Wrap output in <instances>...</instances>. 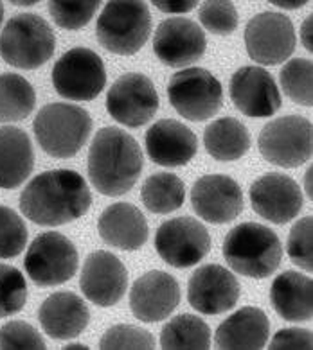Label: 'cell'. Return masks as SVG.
Masks as SVG:
<instances>
[{
	"label": "cell",
	"instance_id": "obj_1",
	"mask_svg": "<svg viewBox=\"0 0 313 350\" xmlns=\"http://www.w3.org/2000/svg\"><path fill=\"white\" fill-rule=\"evenodd\" d=\"M92 205L87 180L73 169H53L34 176L20 194V211L42 226L67 225Z\"/></svg>",
	"mask_w": 313,
	"mask_h": 350
},
{
	"label": "cell",
	"instance_id": "obj_2",
	"mask_svg": "<svg viewBox=\"0 0 313 350\" xmlns=\"http://www.w3.org/2000/svg\"><path fill=\"white\" fill-rule=\"evenodd\" d=\"M139 142L121 128L106 126L97 131L88 149V178L105 196H123L142 173Z\"/></svg>",
	"mask_w": 313,
	"mask_h": 350
},
{
	"label": "cell",
	"instance_id": "obj_3",
	"mask_svg": "<svg viewBox=\"0 0 313 350\" xmlns=\"http://www.w3.org/2000/svg\"><path fill=\"white\" fill-rule=\"evenodd\" d=\"M223 257L236 273L266 278L279 268L283 246L272 228L260 223H241L223 241Z\"/></svg>",
	"mask_w": 313,
	"mask_h": 350
},
{
	"label": "cell",
	"instance_id": "obj_4",
	"mask_svg": "<svg viewBox=\"0 0 313 350\" xmlns=\"http://www.w3.org/2000/svg\"><path fill=\"white\" fill-rule=\"evenodd\" d=\"M34 137L40 148L54 159H73L87 144L92 131V117L82 106L51 103L36 113Z\"/></svg>",
	"mask_w": 313,
	"mask_h": 350
},
{
	"label": "cell",
	"instance_id": "obj_5",
	"mask_svg": "<svg viewBox=\"0 0 313 350\" xmlns=\"http://www.w3.org/2000/svg\"><path fill=\"white\" fill-rule=\"evenodd\" d=\"M56 36L40 15L20 13L10 18L0 34V56L8 65L34 70L53 58Z\"/></svg>",
	"mask_w": 313,
	"mask_h": 350
},
{
	"label": "cell",
	"instance_id": "obj_6",
	"mask_svg": "<svg viewBox=\"0 0 313 350\" xmlns=\"http://www.w3.org/2000/svg\"><path fill=\"white\" fill-rule=\"evenodd\" d=\"M151 33L149 8L139 0H112L97 18L99 44L119 56L139 53Z\"/></svg>",
	"mask_w": 313,
	"mask_h": 350
},
{
	"label": "cell",
	"instance_id": "obj_7",
	"mask_svg": "<svg viewBox=\"0 0 313 350\" xmlns=\"http://www.w3.org/2000/svg\"><path fill=\"white\" fill-rule=\"evenodd\" d=\"M258 146L266 162L284 169L299 167L312 159L313 126L301 116L270 120L261 130Z\"/></svg>",
	"mask_w": 313,
	"mask_h": 350
},
{
	"label": "cell",
	"instance_id": "obj_8",
	"mask_svg": "<svg viewBox=\"0 0 313 350\" xmlns=\"http://www.w3.org/2000/svg\"><path fill=\"white\" fill-rule=\"evenodd\" d=\"M169 103L180 116L200 122L214 117L223 105L222 83L202 67H188L171 76Z\"/></svg>",
	"mask_w": 313,
	"mask_h": 350
},
{
	"label": "cell",
	"instance_id": "obj_9",
	"mask_svg": "<svg viewBox=\"0 0 313 350\" xmlns=\"http://www.w3.org/2000/svg\"><path fill=\"white\" fill-rule=\"evenodd\" d=\"M79 255L73 241L58 232H44L27 248L24 266L36 286L53 288L76 275Z\"/></svg>",
	"mask_w": 313,
	"mask_h": 350
},
{
	"label": "cell",
	"instance_id": "obj_10",
	"mask_svg": "<svg viewBox=\"0 0 313 350\" xmlns=\"http://www.w3.org/2000/svg\"><path fill=\"white\" fill-rule=\"evenodd\" d=\"M53 85L65 99L92 101L106 85L105 63L90 49H71L54 63Z\"/></svg>",
	"mask_w": 313,
	"mask_h": 350
},
{
	"label": "cell",
	"instance_id": "obj_11",
	"mask_svg": "<svg viewBox=\"0 0 313 350\" xmlns=\"http://www.w3.org/2000/svg\"><path fill=\"white\" fill-rule=\"evenodd\" d=\"M155 250L173 268H191L209 254L211 235L198 219L180 216L168 219L155 234Z\"/></svg>",
	"mask_w": 313,
	"mask_h": 350
},
{
	"label": "cell",
	"instance_id": "obj_12",
	"mask_svg": "<svg viewBox=\"0 0 313 350\" xmlns=\"http://www.w3.org/2000/svg\"><path fill=\"white\" fill-rule=\"evenodd\" d=\"M159 94L149 77L139 72L121 76L106 94V110L112 119L128 128H140L159 110Z\"/></svg>",
	"mask_w": 313,
	"mask_h": 350
},
{
	"label": "cell",
	"instance_id": "obj_13",
	"mask_svg": "<svg viewBox=\"0 0 313 350\" xmlns=\"http://www.w3.org/2000/svg\"><path fill=\"white\" fill-rule=\"evenodd\" d=\"M247 53L260 65H279L294 54V22L281 13L265 11L251 18L245 29Z\"/></svg>",
	"mask_w": 313,
	"mask_h": 350
},
{
	"label": "cell",
	"instance_id": "obj_14",
	"mask_svg": "<svg viewBox=\"0 0 313 350\" xmlns=\"http://www.w3.org/2000/svg\"><path fill=\"white\" fill-rule=\"evenodd\" d=\"M208 40L202 27L189 18H168L153 34V53L168 67L188 68L203 58Z\"/></svg>",
	"mask_w": 313,
	"mask_h": 350
},
{
	"label": "cell",
	"instance_id": "obj_15",
	"mask_svg": "<svg viewBox=\"0 0 313 350\" xmlns=\"http://www.w3.org/2000/svg\"><path fill=\"white\" fill-rule=\"evenodd\" d=\"M251 203L263 219L284 225L303 211L304 196L294 178L283 173H266L252 183Z\"/></svg>",
	"mask_w": 313,
	"mask_h": 350
},
{
	"label": "cell",
	"instance_id": "obj_16",
	"mask_svg": "<svg viewBox=\"0 0 313 350\" xmlns=\"http://www.w3.org/2000/svg\"><path fill=\"white\" fill-rule=\"evenodd\" d=\"M188 300L202 314H222L240 300V282L220 264H205L189 278Z\"/></svg>",
	"mask_w": 313,
	"mask_h": 350
},
{
	"label": "cell",
	"instance_id": "obj_17",
	"mask_svg": "<svg viewBox=\"0 0 313 350\" xmlns=\"http://www.w3.org/2000/svg\"><path fill=\"white\" fill-rule=\"evenodd\" d=\"M79 288L83 295L99 307H112L123 300L128 289L125 264L110 252H92L83 264Z\"/></svg>",
	"mask_w": 313,
	"mask_h": 350
},
{
	"label": "cell",
	"instance_id": "obj_18",
	"mask_svg": "<svg viewBox=\"0 0 313 350\" xmlns=\"http://www.w3.org/2000/svg\"><path fill=\"white\" fill-rule=\"evenodd\" d=\"M191 205L198 216L212 225H225L243 211V192L236 180L225 174L198 178L191 189Z\"/></svg>",
	"mask_w": 313,
	"mask_h": 350
},
{
	"label": "cell",
	"instance_id": "obj_19",
	"mask_svg": "<svg viewBox=\"0 0 313 350\" xmlns=\"http://www.w3.org/2000/svg\"><path fill=\"white\" fill-rule=\"evenodd\" d=\"M231 99L238 110L252 119H266L279 110V88L265 68L241 67L231 77Z\"/></svg>",
	"mask_w": 313,
	"mask_h": 350
},
{
	"label": "cell",
	"instance_id": "obj_20",
	"mask_svg": "<svg viewBox=\"0 0 313 350\" xmlns=\"http://www.w3.org/2000/svg\"><path fill=\"white\" fill-rule=\"evenodd\" d=\"M180 302V286L177 278L166 271H148L132 286L130 307L134 317L145 323L162 321L177 309Z\"/></svg>",
	"mask_w": 313,
	"mask_h": 350
},
{
	"label": "cell",
	"instance_id": "obj_21",
	"mask_svg": "<svg viewBox=\"0 0 313 350\" xmlns=\"http://www.w3.org/2000/svg\"><path fill=\"white\" fill-rule=\"evenodd\" d=\"M197 151V135L179 120H157L146 131V153L151 162L159 165L164 167L186 165L195 159Z\"/></svg>",
	"mask_w": 313,
	"mask_h": 350
},
{
	"label": "cell",
	"instance_id": "obj_22",
	"mask_svg": "<svg viewBox=\"0 0 313 350\" xmlns=\"http://www.w3.org/2000/svg\"><path fill=\"white\" fill-rule=\"evenodd\" d=\"M40 325L53 340H73L88 325L90 312L82 297L71 291L53 293L38 309Z\"/></svg>",
	"mask_w": 313,
	"mask_h": 350
},
{
	"label": "cell",
	"instance_id": "obj_23",
	"mask_svg": "<svg viewBox=\"0 0 313 350\" xmlns=\"http://www.w3.org/2000/svg\"><path fill=\"white\" fill-rule=\"evenodd\" d=\"M97 232L106 245L134 252L148 241V223L145 214L132 203H114L106 206L97 219Z\"/></svg>",
	"mask_w": 313,
	"mask_h": 350
},
{
	"label": "cell",
	"instance_id": "obj_24",
	"mask_svg": "<svg viewBox=\"0 0 313 350\" xmlns=\"http://www.w3.org/2000/svg\"><path fill=\"white\" fill-rule=\"evenodd\" d=\"M270 321L258 307H243L216 329L218 349H263L268 341Z\"/></svg>",
	"mask_w": 313,
	"mask_h": 350
},
{
	"label": "cell",
	"instance_id": "obj_25",
	"mask_svg": "<svg viewBox=\"0 0 313 350\" xmlns=\"http://www.w3.org/2000/svg\"><path fill=\"white\" fill-rule=\"evenodd\" d=\"M34 169V151L29 135L22 128L0 126V189H15Z\"/></svg>",
	"mask_w": 313,
	"mask_h": 350
},
{
	"label": "cell",
	"instance_id": "obj_26",
	"mask_svg": "<svg viewBox=\"0 0 313 350\" xmlns=\"http://www.w3.org/2000/svg\"><path fill=\"white\" fill-rule=\"evenodd\" d=\"M270 302L283 320L310 321L313 314L312 278L299 271H284L272 282Z\"/></svg>",
	"mask_w": 313,
	"mask_h": 350
},
{
	"label": "cell",
	"instance_id": "obj_27",
	"mask_svg": "<svg viewBox=\"0 0 313 350\" xmlns=\"http://www.w3.org/2000/svg\"><path fill=\"white\" fill-rule=\"evenodd\" d=\"M205 151L218 162L240 160L251 148V133L243 122L232 117L212 120L203 131Z\"/></svg>",
	"mask_w": 313,
	"mask_h": 350
},
{
	"label": "cell",
	"instance_id": "obj_28",
	"mask_svg": "<svg viewBox=\"0 0 313 350\" xmlns=\"http://www.w3.org/2000/svg\"><path fill=\"white\" fill-rule=\"evenodd\" d=\"M142 203L153 214H171L179 211L186 200L184 182L173 173H155L146 178L142 191Z\"/></svg>",
	"mask_w": 313,
	"mask_h": 350
},
{
	"label": "cell",
	"instance_id": "obj_29",
	"mask_svg": "<svg viewBox=\"0 0 313 350\" xmlns=\"http://www.w3.org/2000/svg\"><path fill=\"white\" fill-rule=\"evenodd\" d=\"M36 105L34 88L18 74H0V122H16L29 117Z\"/></svg>",
	"mask_w": 313,
	"mask_h": 350
},
{
	"label": "cell",
	"instance_id": "obj_30",
	"mask_svg": "<svg viewBox=\"0 0 313 350\" xmlns=\"http://www.w3.org/2000/svg\"><path fill=\"white\" fill-rule=\"evenodd\" d=\"M160 347L205 350L211 347V329L202 318L193 314H179L162 327Z\"/></svg>",
	"mask_w": 313,
	"mask_h": 350
},
{
	"label": "cell",
	"instance_id": "obj_31",
	"mask_svg": "<svg viewBox=\"0 0 313 350\" xmlns=\"http://www.w3.org/2000/svg\"><path fill=\"white\" fill-rule=\"evenodd\" d=\"M313 63L312 59L294 58L281 68L279 81L284 94L294 103L310 108L313 103Z\"/></svg>",
	"mask_w": 313,
	"mask_h": 350
},
{
	"label": "cell",
	"instance_id": "obj_32",
	"mask_svg": "<svg viewBox=\"0 0 313 350\" xmlns=\"http://www.w3.org/2000/svg\"><path fill=\"white\" fill-rule=\"evenodd\" d=\"M27 300V284L18 269L0 264V318L22 311Z\"/></svg>",
	"mask_w": 313,
	"mask_h": 350
},
{
	"label": "cell",
	"instance_id": "obj_33",
	"mask_svg": "<svg viewBox=\"0 0 313 350\" xmlns=\"http://www.w3.org/2000/svg\"><path fill=\"white\" fill-rule=\"evenodd\" d=\"M97 0H79V2H67V0H53L49 2V13L53 16L54 24L62 29L76 31L82 29L94 18L99 10Z\"/></svg>",
	"mask_w": 313,
	"mask_h": 350
},
{
	"label": "cell",
	"instance_id": "obj_34",
	"mask_svg": "<svg viewBox=\"0 0 313 350\" xmlns=\"http://www.w3.org/2000/svg\"><path fill=\"white\" fill-rule=\"evenodd\" d=\"M27 226L10 206L0 205V259H11L24 252Z\"/></svg>",
	"mask_w": 313,
	"mask_h": 350
},
{
	"label": "cell",
	"instance_id": "obj_35",
	"mask_svg": "<svg viewBox=\"0 0 313 350\" xmlns=\"http://www.w3.org/2000/svg\"><path fill=\"white\" fill-rule=\"evenodd\" d=\"M200 22L208 31L220 36L231 34L238 27V11L232 2L227 0H209L203 2L198 11Z\"/></svg>",
	"mask_w": 313,
	"mask_h": 350
},
{
	"label": "cell",
	"instance_id": "obj_36",
	"mask_svg": "<svg viewBox=\"0 0 313 350\" xmlns=\"http://www.w3.org/2000/svg\"><path fill=\"white\" fill-rule=\"evenodd\" d=\"M313 221L306 216L299 219L288 235V257L295 266H299L304 271L313 269Z\"/></svg>",
	"mask_w": 313,
	"mask_h": 350
},
{
	"label": "cell",
	"instance_id": "obj_37",
	"mask_svg": "<svg viewBox=\"0 0 313 350\" xmlns=\"http://www.w3.org/2000/svg\"><path fill=\"white\" fill-rule=\"evenodd\" d=\"M101 349H155V338L145 329L135 325L110 327L99 340Z\"/></svg>",
	"mask_w": 313,
	"mask_h": 350
},
{
	"label": "cell",
	"instance_id": "obj_38",
	"mask_svg": "<svg viewBox=\"0 0 313 350\" xmlns=\"http://www.w3.org/2000/svg\"><path fill=\"white\" fill-rule=\"evenodd\" d=\"M0 349H45V341L36 329L25 321H10L0 327Z\"/></svg>",
	"mask_w": 313,
	"mask_h": 350
},
{
	"label": "cell",
	"instance_id": "obj_39",
	"mask_svg": "<svg viewBox=\"0 0 313 350\" xmlns=\"http://www.w3.org/2000/svg\"><path fill=\"white\" fill-rule=\"evenodd\" d=\"M313 345L312 331L308 329H281L270 341V349H304L310 350Z\"/></svg>",
	"mask_w": 313,
	"mask_h": 350
},
{
	"label": "cell",
	"instance_id": "obj_40",
	"mask_svg": "<svg viewBox=\"0 0 313 350\" xmlns=\"http://www.w3.org/2000/svg\"><path fill=\"white\" fill-rule=\"evenodd\" d=\"M151 4L162 13H189L197 8V0H180V2H173V0H153Z\"/></svg>",
	"mask_w": 313,
	"mask_h": 350
},
{
	"label": "cell",
	"instance_id": "obj_41",
	"mask_svg": "<svg viewBox=\"0 0 313 350\" xmlns=\"http://www.w3.org/2000/svg\"><path fill=\"white\" fill-rule=\"evenodd\" d=\"M301 38H303L304 49L312 53L313 51V42H312V16L303 22V27H301Z\"/></svg>",
	"mask_w": 313,
	"mask_h": 350
},
{
	"label": "cell",
	"instance_id": "obj_42",
	"mask_svg": "<svg viewBox=\"0 0 313 350\" xmlns=\"http://www.w3.org/2000/svg\"><path fill=\"white\" fill-rule=\"evenodd\" d=\"M270 4L277 5V8H283V10H299L303 5L308 4V0H295V2H288V0H272Z\"/></svg>",
	"mask_w": 313,
	"mask_h": 350
},
{
	"label": "cell",
	"instance_id": "obj_43",
	"mask_svg": "<svg viewBox=\"0 0 313 350\" xmlns=\"http://www.w3.org/2000/svg\"><path fill=\"white\" fill-rule=\"evenodd\" d=\"M312 169H308V171H306V189H304V191H306V194H308V198H312Z\"/></svg>",
	"mask_w": 313,
	"mask_h": 350
},
{
	"label": "cell",
	"instance_id": "obj_44",
	"mask_svg": "<svg viewBox=\"0 0 313 350\" xmlns=\"http://www.w3.org/2000/svg\"><path fill=\"white\" fill-rule=\"evenodd\" d=\"M87 345H82V343H71V345H65L63 350H87Z\"/></svg>",
	"mask_w": 313,
	"mask_h": 350
},
{
	"label": "cell",
	"instance_id": "obj_45",
	"mask_svg": "<svg viewBox=\"0 0 313 350\" xmlns=\"http://www.w3.org/2000/svg\"><path fill=\"white\" fill-rule=\"evenodd\" d=\"M13 4H16V5H34L36 2H34V0H29V2H13Z\"/></svg>",
	"mask_w": 313,
	"mask_h": 350
},
{
	"label": "cell",
	"instance_id": "obj_46",
	"mask_svg": "<svg viewBox=\"0 0 313 350\" xmlns=\"http://www.w3.org/2000/svg\"><path fill=\"white\" fill-rule=\"evenodd\" d=\"M2 16H4V5L0 2V24H2Z\"/></svg>",
	"mask_w": 313,
	"mask_h": 350
}]
</instances>
